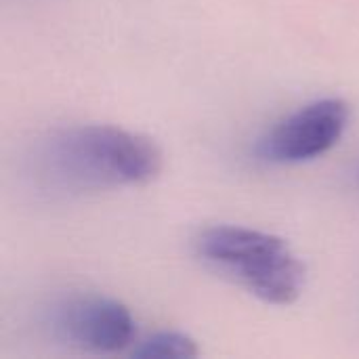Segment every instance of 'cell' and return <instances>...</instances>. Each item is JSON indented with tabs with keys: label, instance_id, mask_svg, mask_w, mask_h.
Wrapping results in <instances>:
<instances>
[{
	"label": "cell",
	"instance_id": "obj_4",
	"mask_svg": "<svg viewBox=\"0 0 359 359\" xmlns=\"http://www.w3.org/2000/svg\"><path fill=\"white\" fill-rule=\"evenodd\" d=\"M50 328L57 339L84 351L116 353L135 337V320L128 307L107 297H74L50 311Z\"/></svg>",
	"mask_w": 359,
	"mask_h": 359
},
{
	"label": "cell",
	"instance_id": "obj_2",
	"mask_svg": "<svg viewBox=\"0 0 359 359\" xmlns=\"http://www.w3.org/2000/svg\"><path fill=\"white\" fill-rule=\"evenodd\" d=\"M198 255L238 278L257 299L269 305H292L305 286V267L288 244L265 231L219 225L196 240Z\"/></svg>",
	"mask_w": 359,
	"mask_h": 359
},
{
	"label": "cell",
	"instance_id": "obj_5",
	"mask_svg": "<svg viewBox=\"0 0 359 359\" xmlns=\"http://www.w3.org/2000/svg\"><path fill=\"white\" fill-rule=\"evenodd\" d=\"M198 355V343L183 332H156L133 349V358L139 359H191Z\"/></svg>",
	"mask_w": 359,
	"mask_h": 359
},
{
	"label": "cell",
	"instance_id": "obj_1",
	"mask_svg": "<svg viewBox=\"0 0 359 359\" xmlns=\"http://www.w3.org/2000/svg\"><path fill=\"white\" fill-rule=\"evenodd\" d=\"M162 170L160 147L109 124L69 126L48 135L34 154V177L57 191H101L145 185Z\"/></svg>",
	"mask_w": 359,
	"mask_h": 359
},
{
	"label": "cell",
	"instance_id": "obj_3",
	"mask_svg": "<svg viewBox=\"0 0 359 359\" xmlns=\"http://www.w3.org/2000/svg\"><path fill=\"white\" fill-rule=\"evenodd\" d=\"M349 105L339 97L311 101L259 139L257 154L273 164L309 162L330 151L349 124Z\"/></svg>",
	"mask_w": 359,
	"mask_h": 359
}]
</instances>
